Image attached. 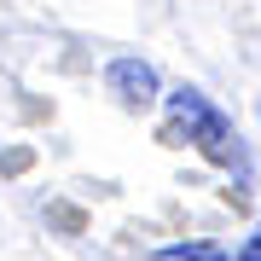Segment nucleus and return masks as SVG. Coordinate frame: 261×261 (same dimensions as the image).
I'll return each mask as SVG.
<instances>
[{"label":"nucleus","mask_w":261,"mask_h":261,"mask_svg":"<svg viewBox=\"0 0 261 261\" xmlns=\"http://www.w3.org/2000/svg\"><path fill=\"white\" fill-rule=\"evenodd\" d=\"M105 82H111V93L122 105H134V111H145V105L157 99V70H151L145 58H116V64L105 70Z\"/></svg>","instance_id":"nucleus-2"},{"label":"nucleus","mask_w":261,"mask_h":261,"mask_svg":"<svg viewBox=\"0 0 261 261\" xmlns=\"http://www.w3.org/2000/svg\"><path fill=\"white\" fill-rule=\"evenodd\" d=\"M232 261H261V221H255V232H250V238H244L238 250H232Z\"/></svg>","instance_id":"nucleus-4"},{"label":"nucleus","mask_w":261,"mask_h":261,"mask_svg":"<svg viewBox=\"0 0 261 261\" xmlns=\"http://www.w3.org/2000/svg\"><path fill=\"white\" fill-rule=\"evenodd\" d=\"M151 261H226L221 244H174V250H157Z\"/></svg>","instance_id":"nucleus-3"},{"label":"nucleus","mask_w":261,"mask_h":261,"mask_svg":"<svg viewBox=\"0 0 261 261\" xmlns=\"http://www.w3.org/2000/svg\"><path fill=\"white\" fill-rule=\"evenodd\" d=\"M163 140H174V145L186 140L192 151H203L215 168H226L232 180H250V163H244L238 128L215 111L197 87H174V93H168V128H163Z\"/></svg>","instance_id":"nucleus-1"}]
</instances>
